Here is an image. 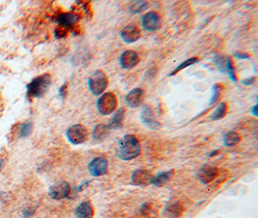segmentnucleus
<instances>
[{"label": "nucleus", "mask_w": 258, "mask_h": 218, "mask_svg": "<svg viewBox=\"0 0 258 218\" xmlns=\"http://www.w3.org/2000/svg\"><path fill=\"white\" fill-rule=\"evenodd\" d=\"M140 153V144L138 140L132 135H126L121 138L117 144L115 154L117 158L129 161L136 158Z\"/></svg>", "instance_id": "nucleus-1"}, {"label": "nucleus", "mask_w": 258, "mask_h": 218, "mask_svg": "<svg viewBox=\"0 0 258 218\" xmlns=\"http://www.w3.org/2000/svg\"><path fill=\"white\" fill-rule=\"evenodd\" d=\"M50 75L44 74L35 78L27 86V94L30 97H40L48 90L50 84Z\"/></svg>", "instance_id": "nucleus-2"}, {"label": "nucleus", "mask_w": 258, "mask_h": 218, "mask_svg": "<svg viewBox=\"0 0 258 218\" xmlns=\"http://www.w3.org/2000/svg\"><path fill=\"white\" fill-rule=\"evenodd\" d=\"M109 80L105 72L102 70L95 71L88 80V87L93 95L102 94L108 87Z\"/></svg>", "instance_id": "nucleus-3"}, {"label": "nucleus", "mask_w": 258, "mask_h": 218, "mask_svg": "<svg viewBox=\"0 0 258 218\" xmlns=\"http://www.w3.org/2000/svg\"><path fill=\"white\" fill-rule=\"evenodd\" d=\"M117 108V98L114 93H104L97 101V110L102 116H109Z\"/></svg>", "instance_id": "nucleus-4"}, {"label": "nucleus", "mask_w": 258, "mask_h": 218, "mask_svg": "<svg viewBox=\"0 0 258 218\" xmlns=\"http://www.w3.org/2000/svg\"><path fill=\"white\" fill-rule=\"evenodd\" d=\"M66 136L69 142L73 145H80L86 141L88 137V132L83 125L75 124L67 130Z\"/></svg>", "instance_id": "nucleus-5"}, {"label": "nucleus", "mask_w": 258, "mask_h": 218, "mask_svg": "<svg viewBox=\"0 0 258 218\" xmlns=\"http://www.w3.org/2000/svg\"><path fill=\"white\" fill-rule=\"evenodd\" d=\"M140 120L149 129L157 130L160 128V122L157 120L152 109L148 105H144L140 112Z\"/></svg>", "instance_id": "nucleus-6"}, {"label": "nucleus", "mask_w": 258, "mask_h": 218, "mask_svg": "<svg viewBox=\"0 0 258 218\" xmlns=\"http://www.w3.org/2000/svg\"><path fill=\"white\" fill-rule=\"evenodd\" d=\"M88 172L94 178L106 175L108 172V160L105 157L94 158L88 164Z\"/></svg>", "instance_id": "nucleus-7"}, {"label": "nucleus", "mask_w": 258, "mask_h": 218, "mask_svg": "<svg viewBox=\"0 0 258 218\" xmlns=\"http://www.w3.org/2000/svg\"><path fill=\"white\" fill-rule=\"evenodd\" d=\"M154 176L146 170H135L132 172L130 176V180L132 184L136 186H147V185H152Z\"/></svg>", "instance_id": "nucleus-8"}, {"label": "nucleus", "mask_w": 258, "mask_h": 218, "mask_svg": "<svg viewBox=\"0 0 258 218\" xmlns=\"http://www.w3.org/2000/svg\"><path fill=\"white\" fill-rule=\"evenodd\" d=\"M161 17L156 12H148L142 17V26L147 31H156L161 27Z\"/></svg>", "instance_id": "nucleus-9"}, {"label": "nucleus", "mask_w": 258, "mask_h": 218, "mask_svg": "<svg viewBox=\"0 0 258 218\" xmlns=\"http://www.w3.org/2000/svg\"><path fill=\"white\" fill-rule=\"evenodd\" d=\"M71 191L70 184L66 182H60L49 188L48 194L54 200H61L66 198Z\"/></svg>", "instance_id": "nucleus-10"}, {"label": "nucleus", "mask_w": 258, "mask_h": 218, "mask_svg": "<svg viewBox=\"0 0 258 218\" xmlns=\"http://www.w3.org/2000/svg\"><path fill=\"white\" fill-rule=\"evenodd\" d=\"M218 175V169L211 165H203L197 172V178L203 184H210L213 182Z\"/></svg>", "instance_id": "nucleus-11"}, {"label": "nucleus", "mask_w": 258, "mask_h": 218, "mask_svg": "<svg viewBox=\"0 0 258 218\" xmlns=\"http://www.w3.org/2000/svg\"><path fill=\"white\" fill-rule=\"evenodd\" d=\"M120 37L123 40V42L127 44H131L136 42L140 37V30L132 24H129L125 26L120 31Z\"/></svg>", "instance_id": "nucleus-12"}, {"label": "nucleus", "mask_w": 258, "mask_h": 218, "mask_svg": "<svg viewBox=\"0 0 258 218\" xmlns=\"http://www.w3.org/2000/svg\"><path fill=\"white\" fill-rule=\"evenodd\" d=\"M139 61V57L137 55V53L133 50H126L124 51L119 58V63L120 66L123 69L129 70L133 68Z\"/></svg>", "instance_id": "nucleus-13"}, {"label": "nucleus", "mask_w": 258, "mask_h": 218, "mask_svg": "<svg viewBox=\"0 0 258 218\" xmlns=\"http://www.w3.org/2000/svg\"><path fill=\"white\" fill-rule=\"evenodd\" d=\"M79 20L80 17L75 13H63L60 14L56 18V21L60 26L69 29L73 28V26L76 25L79 22Z\"/></svg>", "instance_id": "nucleus-14"}, {"label": "nucleus", "mask_w": 258, "mask_h": 218, "mask_svg": "<svg viewBox=\"0 0 258 218\" xmlns=\"http://www.w3.org/2000/svg\"><path fill=\"white\" fill-rule=\"evenodd\" d=\"M144 91L141 88H133L126 96V103L129 108H137L142 104Z\"/></svg>", "instance_id": "nucleus-15"}, {"label": "nucleus", "mask_w": 258, "mask_h": 218, "mask_svg": "<svg viewBox=\"0 0 258 218\" xmlns=\"http://www.w3.org/2000/svg\"><path fill=\"white\" fill-rule=\"evenodd\" d=\"M75 216L77 218H93L94 210L91 203L86 201L80 204L75 210Z\"/></svg>", "instance_id": "nucleus-16"}, {"label": "nucleus", "mask_w": 258, "mask_h": 218, "mask_svg": "<svg viewBox=\"0 0 258 218\" xmlns=\"http://www.w3.org/2000/svg\"><path fill=\"white\" fill-rule=\"evenodd\" d=\"M124 115H125V110L123 108H120L119 110H117L115 112V114L113 115V117H112L110 124L108 125V128L111 130H115L121 127L122 122H123V118H124Z\"/></svg>", "instance_id": "nucleus-17"}, {"label": "nucleus", "mask_w": 258, "mask_h": 218, "mask_svg": "<svg viewBox=\"0 0 258 218\" xmlns=\"http://www.w3.org/2000/svg\"><path fill=\"white\" fill-rule=\"evenodd\" d=\"M109 131H110V129L108 128V125H105V124L97 125L94 128L93 133H92L93 140L98 141V142L105 140L107 138V136L109 135Z\"/></svg>", "instance_id": "nucleus-18"}, {"label": "nucleus", "mask_w": 258, "mask_h": 218, "mask_svg": "<svg viewBox=\"0 0 258 218\" xmlns=\"http://www.w3.org/2000/svg\"><path fill=\"white\" fill-rule=\"evenodd\" d=\"M173 176V172L172 171H168V172H162L158 174L156 177L154 176L153 182H152V185L154 186H158L161 187L164 184L168 183L170 178Z\"/></svg>", "instance_id": "nucleus-19"}, {"label": "nucleus", "mask_w": 258, "mask_h": 218, "mask_svg": "<svg viewBox=\"0 0 258 218\" xmlns=\"http://www.w3.org/2000/svg\"><path fill=\"white\" fill-rule=\"evenodd\" d=\"M223 141L226 147H233L240 142V136L235 131H228L224 135Z\"/></svg>", "instance_id": "nucleus-20"}, {"label": "nucleus", "mask_w": 258, "mask_h": 218, "mask_svg": "<svg viewBox=\"0 0 258 218\" xmlns=\"http://www.w3.org/2000/svg\"><path fill=\"white\" fill-rule=\"evenodd\" d=\"M181 214H182V207L178 203L169 204L165 209V215L169 218H179Z\"/></svg>", "instance_id": "nucleus-21"}, {"label": "nucleus", "mask_w": 258, "mask_h": 218, "mask_svg": "<svg viewBox=\"0 0 258 218\" xmlns=\"http://www.w3.org/2000/svg\"><path fill=\"white\" fill-rule=\"evenodd\" d=\"M227 111V106L225 102H222L218 105V107L216 108V110L214 111V113L211 116V119L212 120H219L221 118H223Z\"/></svg>", "instance_id": "nucleus-22"}, {"label": "nucleus", "mask_w": 258, "mask_h": 218, "mask_svg": "<svg viewBox=\"0 0 258 218\" xmlns=\"http://www.w3.org/2000/svg\"><path fill=\"white\" fill-rule=\"evenodd\" d=\"M196 62H198V58H196V57H192V58H190V59H187V60H185L184 62H182L181 64H179L170 74H169V76H173V75H175V74H177L178 72H180L181 70H183V69H185V68H187V67H189V66H191V65H194V64H195Z\"/></svg>", "instance_id": "nucleus-23"}, {"label": "nucleus", "mask_w": 258, "mask_h": 218, "mask_svg": "<svg viewBox=\"0 0 258 218\" xmlns=\"http://www.w3.org/2000/svg\"><path fill=\"white\" fill-rule=\"evenodd\" d=\"M147 5V2L145 1H134L129 5V12L131 14H139L146 9Z\"/></svg>", "instance_id": "nucleus-24"}, {"label": "nucleus", "mask_w": 258, "mask_h": 218, "mask_svg": "<svg viewBox=\"0 0 258 218\" xmlns=\"http://www.w3.org/2000/svg\"><path fill=\"white\" fill-rule=\"evenodd\" d=\"M225 71L226 73L228 74L229 78L231 79L232 82H236V76H235V71H234V67L232 64V61L230 59V57H226V66H225Z\"/></svg>", "instance_id": "nucleus-25"}, {"label": "nucleus", "mask_w": 258, "mask_h": 218, "mask_svg": "<svg viewBox=\"0 0 258 218\" xmlns=\"http://www.w3.org/2000/svg\"><path fill=\"white\" fill-rule=\"evenodd\" d=\"M220 86L221 85H219V84H214L213 85V88H212V97H211L210 102H209V105L210 106L211 105H214L218 101L219 96H220V89H221Z\"/></svg>", "instance_id": "nucleus-26"}, {"label": "nucleus", "mask_w": 258, "mask_h": 218, "mask_svg": "<svg viewBox=\"0 0 258 218\" xmlns=\"http://www.w3.org/2000/svg\"><path fill=\"white\" fill-rule=\"evenodd\" d=\"M31 128H32V125L31 123H25L21 126V130H20V133H21V136L22 137H26L30 134L31 132Z\"/></svg>", "instance_id": "nucleus-27"}, {"label": "nucleus", "mask_w": 258, "mask_h": 218, "mask_svg": "<svg viewBox=\"0 0 258 218\" xmlns=\"http://www.w3.org/2000/svg\"><path fill=\"white\" fill-rule=\"evenodd\" d=\"M234 55L237 57V58H243V59H250V56L247 54V53H241V52H235Z\"/></svg>", "instance_id": "nucleus-28"}, {"label": "nucleus", "mask_w": 258, "mask_h": 218, "mask_svg": "<svg viewBox=\"0 0 258 218\" xmlns=\"http://www.w3.org/2000/svg\"><path fill=\"white\" fill-rule=\"evenodd\" d=\"M254 82H255V78H250V79H248V80H244V81H242V84H243L244 85H250V84H254Z\"/></svg>", "instance_id": "nucleus-29"}, {"label": "nucleus", "mask_w": 258, "mask_h": 218, "mask_svg": "<svg viewBox=\"0 0 258 218\" xmlns=\"http://www.w3.org/2000/svg\"><path fill=\"white\" fill-rule=\"evenodd\" d=\"M258 104L257 105H255L253 108H252V110H251V113L255 116V117H258Z\"/></svg>", "instance_id": "nucleus-30"}, {"label": "nucleus", "mask_w": 258, "mask_h": 218, "mask_svg": "<svg viewBox=\"0 0 258 218\" xmlns=\"http://www.w3.org/2000/svg\"><path fill=\"white\" fill-rule=\"evenodd\" d=\"M217 153H218V151H215L211 152V153L209 154V156H210V157H212V156H214V155H215V154H217Z\"/></svg>", "instance_id": "nucleus-31"}]
</instances>
